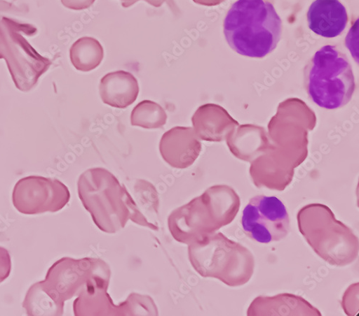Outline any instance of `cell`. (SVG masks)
I'll use <instances>...</instances> for the list:
<instances>
[{
    "instance_id": "obj_1",
    "label": "cell",
    "mask_w": 359,
    "mask_h": 316,
    "mask_svg": "<svg viewBox=\"0 0 359 316\" xmlns=\"http://www.w3.org/2000/svg\"><path fill=\"white\" fill-rule=\"evenodd\" d=\"M79 198L102 231L115 234L125 227L129 220L157 231L139 210L124 185L103 168L83 172L78 182Z\"/></svg>"
},
{
    "instance_id": "obj_2",
    "label": "cell",
    "mask_w": 359,
    "mask_h": 316,
    "mask_svg": "<svg viewBox=\"0 0 359 316\" xmlns=\"http://www.w3.org/2000/svg\"><path fill=\"white\" fill-rule=\"evenodd\" d=\"M282 32V20L266 0H237L224 22V34L231 49L255 59H262L276 49Z\"/></svg>"
},
{
    "instance_id": "obj_3",
    "label": "cell",
    "mask_w": 359,
    "mask_h": 316,
    "mask_svg": "<svg viewBox=\"0 0 359 316\" xmlns=\"http://www.w3.org/2000/svg\"><path fill=\"white\" fill-rule=\"evenodd\" d=\"M225 187L208 189L170 214L168 227L175 240L190 245L233 221L241 208V199Z\"/></svg>"
},
{
    "instance_id": "obj_4",
    "label": "cell",
    "mask_w": 359,
    "mask_h": 316,
    "mask_svg": "<svg viewBox=\"0 0 359 316\" xmlns=\"http://www.w3.org/2000/svg\"><path fill=\"white\" fill-rule=\"evenodd\" d=\"M297 220L299 231L314 252L328 264L343 267L357 259L358 237L326 206H306L298 212Z\"/></svg>"
},
{
    "instance_id": "obj_5",
    "label": "cell",
    "mask_w": 359,
    "mask_h": 316,
    "mask_svg": "<svg viewBox=\"0 0 359 316\" xmlns=\"http://www.w3.org/2000/svg\"><path fill=\"white\" fill-rule=\"evenodd\" d=\"M189 256L200 275L217 278L229 287L245 285L254 274L252 253L222 233L209 235L189 245Z\"/></svg>"
},
{
    "instance_id": "obj_6",
    "label": "cell",
    "mask_w": 359,
    "mask_h": 316,
    "mask_svg": "<svg viewBox=\"0 0 359 316\" xmlns=\"http://www.w3.org/2000/svg\"><path fill=\"white\" fill-rule=\"evenodd\" d=\"M304 81L310 99L327 110L348 104L355 89L347 56L331 45L322 47L314 54L305 68Z\"/></svg>"
},
{
    "instance_id": "obj_7",
    "label": "cell",
    "mask_w": 359,
    "mask_h": 316,
    "mask_svg": "<svg viewBox=\"0 0 359 316\" xmlns=\"http://www.w3.org/2000/svg\"><path fill=\"white\" fill-rule=\"evenodd\" d=\"M5 1H0V59H5L16 87L31 91L52 64L41 55L23 35L34 36L36 28L6 13Z\"/></svg>"
},
{
    "instance_id": "obj_8",
    "label": "cell",
    "mask_w": 359,
    "mask_h": 316,
    "mask_svg": "<svg viewBox=\"0 0 359 316\" xmlns=\"http://www.w3.org/2000/svg\"><path fill=\"white\" fill-rule=\"evenodd\" d=\"M108 272L109 266L100 259L64 257L55 262L45 280L37 284L63 315L67 301L78 296L96 277Z\"/></svg>"
},
{
    "instance_id": "obj_9",
    "label": "cell",
    "mask_w": 359,
    "mask_h": 316,
    "mask_svg": "<svg viewBox=\"0 0 359 316\" xmlns=\"http://www.w3.org/2000/svg\"><path fill=\"white\" fill-rule=\"evenodd\" d=\"M242 224L249 238L264 244L284 239L290 229V217L282 201L264 195L250 200L243 210Z\"/></svg>"
},
{
    "instance_id": "obj_10",
    "label": "cell",
    "mask_w": 359,
    "mask_h": 316,
    "mask_svg": "<svg viewBox=\"0 0 359 316\" xmlns=\"http://www.w3.org/2000/svg\"><path fill=\"white\" fill-rule=\"evenodd\" d=\"M68 187L55 179L29 176L20 180L13 192L15 209L24 215L57 213L69 203Z\"/></svg>"
},
{
    "instance_id": "obj_11",
    "label": "cell",
    "mask_w": 359,
    "mask_h": 316,
    "mask_svg": "<svg viewBox=\"0 0 359 316\" xmlns=\"http://www.w3.org/2000/svg\"><path fill=\"white\" fill-rule=\"evenodd\" d=\"M201 150V143L190 127H174L163 135L160 142L162 157L176 168H186L191 166Z\"/></svg>"
},
{
    "instance_id": "obj_12",
    "label": "cell",
    "mask_w": 359,
    "mask_h": 316,
    "mask_svg": "<svg viewBox=\"0 0 359 316\" xmlns=\"http://www.w3.org/2000/svg\"><path fill=\"white\" fill-rule=\"evenodd\" d=\"M307 20L314 34L326 38L339 36L345 31L348 16L339 0H315L311 5Z\"/></svg>"
},
{
    "instance_id": "obj_13",
    "label": "cell",
    "mask_w": 359,
    "mask_h": 316,
    "mask_svg": "<svg viewBox=\"0 0 359 316\" xmlns=\"http://www.w3.org/2000/svg\"><path fill=\"white\" fill-rule=\"evenodd\" d=\"M140 92L136 78L130 73L118 71L104 76L100 82L102 101L114 108H126L137 99Z\"/></svg>"
},
{
    "instance_id": "obj_14",
    "label": "cell",
    "mask_w": 359,
    "mask_h": 316,
    "mask_svg": "<svg viewBox=\"0 0 359 316\" xmlns=\"http://www.w3.org/2000/svg\"><path fill=\"white\" fill-rule=\"evenodd\" d=\"M248 315H322L321 313L301 296L280 294L273 297L259 296L250 304Z\"/></svg>"
},
{
    "instance_id": "obj_15",
    "label": "cell",
    "mask_w": 359,
    "mask_h": 316,
    "mask_svg": "<svg viewBox=\"0 0 359 316\" xmlns=\"http://www.w3.org/2000/svg\"><path fill=\"white\" fill-rule=\"evenodd\" d=\"M104 49L100 43L91 37L76 41L70 49V59L75 69L82 72L96 69L104 59Z\"/></svg>"
},
{
    "instance_id": "obj_16",
    "label": "cell",
    "mask_w": 359,
    "mask_h": 316,
    "mask_svg": "<svg viewBox=\"0 0 359 316\" xmlns=\"http://www.w3.org/2000/svg\"><path fill=\"white\" fill-rule=\"evenodd\" d=\"M167 119L163 107L149 100L138 103L131 113V124L146 129H160L166 124Z\"/></svg>"
},
{
    "instance_id": "obj_17",
    "label": "cell",
    "mask_w": 359,
    "mask_h": 316,
    "mask_svg": "<svg viewBox=\"0 0 359 316\" xmlns=\"http://www.w3.org/2000/svg\"><path fill=\"white\" fill-rule=\"evenodd\" d=\"M65 7L74 10H82L91 7L96 0H61Z\"/></svg>"
},
{
    "instance_id": "obj_18",
    "label": "cell",
    "mask_w": 359,
    "mask_h": 316,
    "mask_svg": "<svg viewBox=\"0 0 359 316\" xmlns=\"http://www.w3.org/2000/svg\"><path fill=\"white\" fill-rule=\"evenodd\" d=\"M122 1V6L124 8H129L138 1H140V0H121ZM144 1L147 2L149 5H151L154 7L156 8H160L161 7L163 3L165 2V0H144Z\"/></svg>"
}]
</instances>
